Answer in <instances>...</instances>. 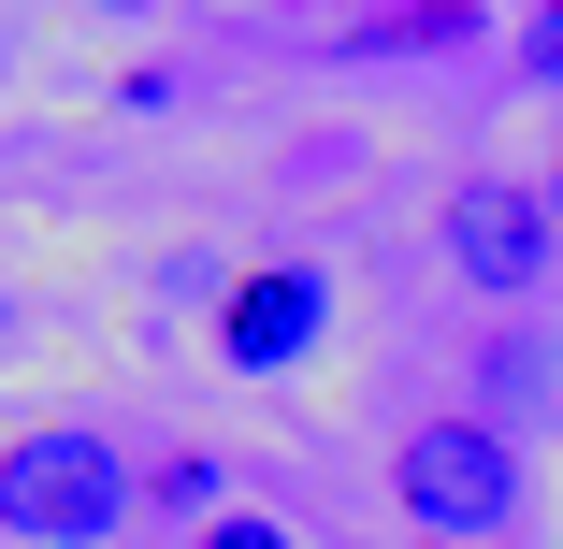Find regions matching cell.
Returning a JSON list of instances; mask_svg holds the SVG:
<instances>
[{"label": "cell", "mask_w": 563, "mask_h": 549, "mask_svg": "<svg viewBox=\"0 0 563 549\" xmlns=\"http://www.w3.org/2000/svg\"><path fill=\"white\" fill-rule=\"evenodd\" d=\"M506 44H520V87H549V101H563V0H534Z\"/></svg>", "instance_id": "8992f818"}, {"label": "cell", "mask_w": 563, "mask_h": 549, "mask_svg": "<svg viewBox=\"0 0 563 549\" xmlns=\"http://www.w3.org/2000/svg\"><path fill=\"white\" fill-rule=\"evenodd\" d=\"M477 30V0H376L362 15V58H433V44H463Z\"/></svg>", "instance_id": "5b68a950"}, {"label": "cell", "mask_w": 563, "mask_h": 549, "mask_svg": "<svg viewBox=\"0 0 563 549\" xmlns=\"http://www.w3.org/2000/svg\"><path fill=\"white\" fill-rule=\"evenodd\" d=\"M188 549H303V535H289V520H275V506H217V520H202V535H188Z\"/></svg>", "instance_id": "ba28073f"}, {"label": "cell", "mask_w": 563, "mask_h": 549, "mask_svg": "<svg viewBox=\"0 0 563 549\" xmlns=\"http://www.w3.org/2000/svg\"><path fill=\"white\" fill-rule=\"evenodd\" d=\"M131 506H145L131 449L87 433V419H30L15 449H0V535L15 549H117Z\"/></svg>", "instance_id": "7a4b0ae2"}, {"label": "cell", "mask_w": 563, "mask_h": 549, "mask_svg": "<svg viewBox=\"0 0 563 549\" xmlns=\"http://www.w3.org/2000/svg\"><path fill=\"white\" fill-rule=\"evenodd\" d=\"M145 506H174V520H188V535H202V520H217V463H202V449H174V463H159V492H145Z\"/></svg>", "instance_id": "52a82bcc"}, {"label": "cell", "mask_w": 563, "mask_h": 549, "mask_svg": "<svg viewBox=\"0 0 563 549\" xmlns=\"http://www.w3.org/2000/svg\"><path fill=\"white\" fill-rule=\"evenodd\" d=\"M390 506H405V535H433V549H477V535H506V520L534 506V449H520L492 405H433V419L390 433Z\"/></svg>", "instance_id": "6da1fadb"}, {"label": "cell", "mask_w": 563, "mask_h": 549, "mask_svg": "<svg viewBox=\"0 0 563 549\" xmlns=\"http://www.w3.org/2000/svg\"><path fill=\"white\" fill-rule=\"evenodd\" d=\"M534 188H549V217H563V160H549V174H534Z\"/></svg>", "instance_id": "9c48e42d"}, {"label": "cell", "mask_w": 563, "mask_h": 549, "mask_svg": "<svg viewBox=\"0 0 563 549\" xmlns=\"http://www.w3.org/2000/svg\"><path fill=\"white\" fill-rule=\"evenodd\" d=\"M318 333H332V275L318 261H246L217 289V362L232 376H289V362H318Z\"/></svg>", "instance_id": "277c9868"}, {"label": "cell", "mask_w": 563, "mask_h": 549, "mask_svg": "<svg viewBox=\"0 0 563 549\" xmlns=\"http://www.w3.org/2000/svg\"><path fill=\"white\" fill-rule=\"evenodd\" d=\"M433 261L463 275L477 304H534V289L563 275V217H549L534 174H448V202H433Z\"/></svg>", "instance_id": "3957f363"}, {"label": "cell", "mask_w": 563, "mask_h": 549, "mask_svg": "<svg viewBox=\"0 0 563 549\" xmlns=\"http://www.w3.org/2000/svg\"><path fill=\"white\" fill-rule=\"evenodd\" d=\"M0 348H15V289H0Z\"/></svg>", "instance_id": "30bf717a"}]
</instances>
